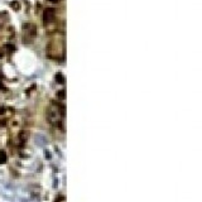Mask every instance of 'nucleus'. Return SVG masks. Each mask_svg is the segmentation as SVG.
Instances as JSON below:
<instances>
[{
    "label": "nucleus",
    "mask_w": 202,
    "mask_h": 202,
    "mask_svg": "<svg viewBox=\"0 0 202 202\" xmlns=\"http://www.w3.org/2000/svg\"><path fill=\"white\" fill-rule=\"evenodd\" d=\"M53 15H54L53 9H51V8L44 9V12H43V24L47 25L48 23H51V20L53 19Z\"/></svg>",
    "instance_id": "1"
},
{
    "label": "nucleus",
    "mask_w": 202,
    "mask_h": 202,
    "mask_svg": "<svg viewBox=\"0 0 202 202\" xmlns=\"http://www.w3.org/2000/svg\"><path fill=\"white\" fill-rule=\"evenodd\" d=\"M7 161H8V156H7V153L4 152V150H1V152H0V164H5V163H7Z\"/></svg>",
    "instance_id": "2"
},
{
    "label": "nucleus",
    "mask_w": 202,
    "mask_h": 202,
    "mask_svg": "<svg viewBox=\"0 0 202 202\" xmlns=\"http://www.w3.org/2000/svg\"><path fill=\"white\" fill-rule=\"evenodd\" d=\"M56 80H57L58 82H63V81H64V80H63V76H62L61 73H57V75H56Z\"/></svg>",
    "instance_id": "3"
},
{
    "label": "nucleus",
    "mask_w": 202,
    "mask_h": 202,
    "mask_svg": "<svg viewBox=\"0 0 202 202\" xmlns=\"http://www.w3.org/2000/svg\"><path fill=\"white\" fill-rule=\"evenodd\" d=\"M7 48H8V51H14V49H15V47H14L13 44H8Z\"/></svg>",
    "instance_id": "4"
},
{
    "label": "nucleus",
    "mask_w": 202,
    "mask_h": 202,
    "mask_svg": "<svg viewBox=\"0 0 202 202\" xmlns=\"http://www.w3.org/2000/svg\"><path fill=\"white\" fill-rule=\"evenodd\" d=\"M58 96H59L61 98H64V91H62V92H58Z\"/></svg>",
    "instance_id": "5"
},
{
    "label": "nucleus",
    "mask_w": 202,
    "mask_h": 202,
    "mask_svg": "<svg viewBox=\"0 0 202 202\" xmlns=\"http://www.w3.org/2000/svg\"><path fill=\"white\" fill-rule=\"evenodd\" d=\"M12 5H13V8H14V9H18V4H17V1H13Z\"/></svg>",
    "instance_id": "6"
},
{
    "label": "nucleus",
    "mask_w": 202,
    "mask_h": 202,
    "mask_svg": "<svg viewBox=\"0 0 202 202\" xmlns=\"http://www.w3.org/2000/svg\"><path fill=\"white\" fill-rule=\"evenodd\" d=\"M46 157H47V159H51V156H49V152H48V150H46Z\"/></svg>",
    "instance_id": "7"
},
{
    "label": "nucleus",
    "mask_w": 202,
    "mask_h": 202,
    "mask_svg": "<svg viewBox=\"0 0 202 202\" xmlns=\"http://www.w3.org/2000/svg\"><path fill=\"white\" fill-rule=\"evenodd\" d=\"M51 1H52V3H58L59 0H51Z\"/></svg>",
    "instance_id": "8"
},
{
    "label": "nucleus",
    "mask_w": 202,
    "mask_h": 202,
    "mask_svg": "<svg viewBox=\"0 0 202 202\" xmlns=\"http://www.w3.org/2000/svg\"><path fill=\"white\" fill-rule=\"evenodd\" d=\"M4 112V109H0V114H3Z\"/></svg>",
    "instance_id": "9"
},
{
    "label": "nucleus",
    "mask_w": 202,
    "mask_h": 202,
    "mask_svg": "<svg viewBox=\"0 0 202 202\" xmlns=\"http://www.w3.org/2000/svg\"><path fill=\"white\" fill-rule=\"evenodd\" d=\"M3 57V52H0V58H1Z\"/></svg>",
    "instance_id": "10"
}]
</instances>
